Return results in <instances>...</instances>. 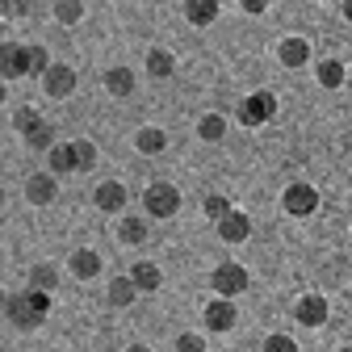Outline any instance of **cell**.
<instances>
[{
  "instance_id": "cell-18",
  "label": "cell",
  "mask_w": 352,
  "mask_h": 352,
  "mask_svg": "<svg viewBox=\"0 0 352 352\" xmlns=\"http://www.w3.org/2000/svg\"><path fill=\"white\" fill-rule=\"evenodd\" d=\"M135 143H139L143 155H160V151L168 147V135H164V130H151V126H147V130H139V139H135Z\"/></svg>"
},
{
  "instance_id": "cell-14",
  "label": "cell",
  "mask_w": 352,
  "mask_h": 352,
  "mask_svg": "<svg viewBox=\"0 0 352 352\" xmlns=\"http://www.w3.org/2000/svg\"><path fill=\"white\" fill-rule=\"evenodd\" d=\"M72 273H76V277H97V273H101V256L88 252V248H80V252L72 256Z\"/></svg>"
},
{
  "instance_id": "cell-22",
  "label": "cell",
  "mask_w": 352,
  "mask_h": 352,
  "mask_svg": "<svg viewBox=\"0 0 352 352\" xmlns=\"http://www.w3.org/2000/svg\"><path fill=\"white\" fill-rule=\"evenodd\" d=\"M319 84H323V88H340V84H344V63H336V59L319 63Z\"/></svg>"
},
{
  "instance_id": "cell-19",
  "label": "cell",
  "mask_w": 352,
  "mask_h": 352,
  "mask_svg": "<svg viewBox=\"0 0 352 352\" xmlns=\"http://www.w3.org/2000/svg\"><path fill=\"white\" fill-rule=\"evenodd\" d=\"M105 84H109V93H118V97H130V93H135V76H130L126 67H109Z\"/></svg>"
},
{
  "instance_id": "cell-9",
  "label": "cell",
  "mask_w": 352,
  "mask_h": 352,
  "mask_svg": "<svg viewBox=\"0 0 352 352\" xmlns=\"http://www.w3.org/2000/svg\"><path fill=\"white\" fill-rule=\"evenodd\" d=\"M218 235H223L227 243H243V239L252 235V218H248V214H239V210H231L223 223H218Z\"/></svg>"
},
{
  "instance_id": "cell-27",
  "label": "cell",
  "mask_w": 352,
  "mask_h": 352,
  "mask_svg": "<svg viewBox=\"0 0 352 352\" xmlns=\"http://www.w3.org/2000/svg\"><path fill=\"white\" fill-rule=\"evenodd\" d=\"M206 214H210V218H218V223H223V218L231 214V201L214 193V197H206Z\"/></svg>"
},
{
  "instance_id": "cell-3",
  "label": "cell",
  "mask_w": 352,
  "mask_h": 352,
  "mask_svg": "<svg viewBox=\"0 0 352 352\" xmlns=\"http://www.w3.org/2000/svg\"><path fill=\"white\" fill-rule=\"evenodd\" d=\"M273 113H277V97H273V93H252V97L239 105V122H243V126H264Z\"/></svg>"
},
{
  "instance_id": "cell-6",
  "label": "cell",
  "mask_w": 352,
  "mask_h": 352,
  "mask_svg": "<svg viewBox=\"0 0 352 352\" xmlns=\"http://www.w3.org/2000/svg\"><path fill=\"white\" fill-rule=\"evenodd\" d=\"M206 327L210 331H231L235 327V302L231 298H218L206 306Z\"/></svg>"
},
{
  "instance_id": "cell-8",
  "label": "cell",
  "mask_w": 352,
  "mask_h": 352,
  "mask_svg": "<svg viewBox=\"0 0 352 352\" xmlns=\"http://www.w3.org/2000/svg\"><path fill=\"white\" fill-rule=\"evenodd\" d=\"M294 315H298L302 327H319V323H327V302H323L319 294H306V298L298 302V311H294Z\"/></svg>"
},
{
  "instance_id": "cell-29",
  "label": "cell",
  "mask_w": 352,
  "mask_h": 352,
  "mask_svg": "<svg viewBox=\"0 0 352 352\" xmlns=\"http://www.w3.org/2000/svg\"><path fill=\"white\" fill-rule=\"evenodd\" d=\"M264 352H298V344L289 336H269L264 340Z\"/></svg>"
},
{
  "instance_id": "cell-10",
  "label": "cell",
  "mask_w": 352,
  "mask_h": 352,
  "mask_svg": "<svg viewBox=\"0 0 352 352\" xmlns=\"http://www.w3.org/2000/svg\"><path fill=\"white\" fill-rule=\"evenodd\" d=\"M72 88H76V72L63 67V63H55V67L47 72V93H51V97H67Z\"/></svg>"
},
{
  "instance_id": "cell-35",
  "label": "cell",
  "mask_w": 352,
  "mask_h": 352,
  "mask_svg": "<svg viewBox=\"0 0 352 352\" xmlns=\"http://www.w3.org/2000/svg\"><path fill=\"white\" fill-rule=\"evenodd\" d=\"M340 352H352V344H348V348H340Z\"/></svg>"
},
{
  "instance_id": "cell-32",
  "label": "cell",
  "mask_w": 352,
  "mask_h": 352,
  "mask_svg": "<svg viewBox=\"0 0 352 352\" xmlns=\"http://www.w3.org/2000/svg\"><path fill=\"white\" fill-rule=\"evenodd\" d=\"M55 13H59V21H76L84 9H80V5H67V0H63V5H55Z\"/></svg>"
},
{
  "instance_id": "cell-11",
  "label": "cell",
  "mask_w": 352,
  "mask_h": 352,
  "mask_svg": "<svg viewBox=\"0 0 352 352\" xmlns=\"http://www.w3.org/2000/svg\"><path fill=\"white\" fill-rule=\"evenodd\" d=\"M25 193H30V201H34V206H47V201H55V176H47V172L30 176Z\"/></svg>"
},
{
  "instance_id": "cell-13",
  "label": "cell",
  "mask_w": 352,
  "mask_h": 352,
  "mask_svg": "<svg viewBox=\"0 0 352 352\" xmlns=\"http://www.w3.org/2000/svg\"><path fill=\"white\" fill-rule=\"evenodd\" d=\"M306 59H311V47H306L302 38H285V42H281V63H285V67H302Z\"/></svg>"
},
{
  "instance_id": "cell-25",
  "label": "cell",
  "mask_w": 352,
  "mask_h": 352,
  "mask_svg": "<svg viewBox=\"0 0 352 352\" xmlns=\"http://www.w3.org/2000/svg\"><path fill=\"white\" fill-rule=\"evenodd\" d=\"M51 285H55V269H51V264H38L34 277H30V289H42V294H47Z\"/></svg>"
},
{
  "instance_id": "cell-28",
  "label": "cell",
  "mask_w": 352,
  "mask_h": 352,
  "mask_svg": "<svg viewBox=\"0 0 352 352\" xmlns=\"http://www.w3.org/2000/svg\"><path fill=\"white\" fill-rule=\"evenodd\" d=\"M55 63L47 59V51H42V47H30V72H42V76H47Z\"/></svg>"
},
{
  "instance_id": "cell-24",
  "label": "cell",
  "mask_w": 352,
  "mask_h": 352,
  "mask_svg": "<svg viewBox=\"0 0 352 352\" xmlns=\"http://www.w3.org/2000/svg\"><path fill=\"white\" fill-rule=\"evenodd\" d=\"M147 72L151 76H172V55L168 51H151L147 55Z\"/></svg>"
},
{
  "instance_id": "cell-4",
  "label": "cell",
  "mask_w": 352,
  "mask_h": 352,
  "mask_svg": "<svg viewBox=\"0 0 352 352\" xmlns=\"http://www.w3.org/2000/svg\"><path fill=\"white\" fill-rule=\"evenodd\" d=\"M214 289H218V298L243 294L248 289V269H243V264H218V269H214Z\"/></svg>"
},
{
  "instance_id": "cell-20",
  "label": "cell",
  "mask_w": 352,
  "mask_h": 352,
  "mask_svg": "<svg viewBox=\"0 0 352 352\" xmlns=\"http://www.w3.org/2000/svg\"><path fill=\"white\" fill-rule=\"evenodd\" d=\"M135 294H139V285L130 281V277H118V281L109 285V302H113V306H130V298H135Z\"/></svg>"
},
{
  "instance_id": "cell-7",
  "label": "cell",
  "mask_w": 352,
  "mask_h": 352,
  "mask_svg": "<svg viewBox=\"0 0 352 352\" xmlns=\"http://www.w3.org/2000/svg\"><path fill=\"white\" fill-rule=\"evenodd\" d=\"M0 72H5L9 80L25 76L30 72V47H13V42H5V47H0Z\"/></svg>"
},
{
  "instance_id": "cell-17",
  "label": "cell",
  "mask_w": 352,
  "mask_h": 352,
  "mask_svg": "<svg viewBox=\"0 0 352 352\" xmlns=\"http://www.w3.org/2000/svg\"><path fill=\"white\" fill-rule=\"evenodd\" d=\"M130 281H135L143 294H151V289H160V269L151 260H143V264H135V273H130Z\"/></svg>"
},
{
  "instance_id": "cell-5",
  "label": "cell",
  "mask_w": 352,
  "mask_h": 352,
  "mask_svg": "<svg viewBox=\"0 0 352 352\" xmlns=\"http://www.w3.org/2000/svg\"><path fill=\"white\" fill-rule=\"evenodd\" d=\"M285 210H289L294 218L315 214V210H319V193H315V185H289V189H285Z\"/></svg>"
},
{
  "instance_id": "cell-16",
  "label": "cell",
  "mask_w": 352,
  "mask_h": 352,
  "mask_svg": "<svg viewBox=\"0 0 352 352\" xmlns=\"http://www.w3.org/2000/svg\"><path fill=\"white\" fill-rule=\"evenodd\" d=\"M51 168H55V172H80V151H76V143L51 147Z\"/></svg>"
},
{
  "instance_id": "cell-21",
  "label": "cell",
  "mask_w": 352,
  "mask_h": 352,
  "mask_svg": "<svg viewBox=\"0 0 352 352\" xmlns=\"http://www.w3.org/2000/svg\"><path fill=\"white\" fill-rule=\"evenodd\" d=\"M197 130H201V139H206V143H218V139H223V135H227V122H223V118H218V113H206Z\"/></svg>"
},
{
  "instance_id": "cell-31",
  "label": "cell",
  "mask_w": 352,
  "mask_h": 352,
  "mask_svg": "<svg viewBox=\"0 0 352 352\" xmlns=\"http://www.w3.org/2000/svg\"><path fill=\"white\" fill-rule=\"evenodd\" d=\"M76 151H80V172L97 164V147H93V143H76Z\"/></svg>"
},
{
  "instance_id": "cell-33",
  "label": "cell",
  "mask_w": 352,
  "mask_h": 352,
  "mask_svg": "<svg viewBox=\"0 0 352 352\" xmlns=\"http://www.w3.org/2000/svg\"><path fill=\"white\" fill-rule=\"evenodd\" d=\"M344 17H348V21H352V0H348V5H344Z\"/></svg>"
},
{
  "instance_id": "cell-30",
  "label": "cell",
  "mask_w": 352,
  "mask_h": 352,
  "mask_svg": "<svg viewBox=\"0 0 352 352\" xmlns=\"http://www.w3.org/2000/svg\"><path fill=\"white\" fill-rule=\"evenodd\" d=\"M176 352H206V344H201V336H181V340H176Z\"/></svg>"
},
{
  "instance_id": "cell-15",
  "label": "cell",
  "mask_w": 352,
  "mask_h": 352,
  "mask_svg": "<svg viewBox=\"0 0 352 352\" xmlns=\"http://www.w3.org/2000/svg\"><path fill=\"white\" fill-rule=\"evenodd\" d=\"M185 17H189L193 25H210V21L218 17V0H189V5H185Z\"/></svg>"
},
{
  "instance_id": "cell-12",
  "label": "cell",
  "mask_w": 352,
  "mask_h": 352,
  "mask_svg": "<svg viewBox=\"0 0 352 352\" xmlns=\"http://www.w3.org/2000/svg\"><path fill=\"white\" fill-rule=\"evenodd\" d=\"M93 197H97V206H101V210H122V206H126V189H122L118 181L97 185V193H93Z\"/></svg>"
},
{
  "instance_id": "cell-23",
  "label": "cell",
  "mask_w": 352,
  "mask_h": 352,
  "mask_svg": "<svg viewBox=\"0 0 352 352\" xmlns=\"http://www.w3.org/2000/svg\"><path fill=\"white\" fill-rule=\"evenodd\" d=\"M122 239L126 243H143L147 239V223H143V218H126V223H122Z\"/></svg>"
},
{
  "instance_id": "cell-2",
  "label": "cell",
  "mask_w": 352,
  "mask_h": 352,
  "mask_svg": "<svg viewBox=\"0 0 352 352\" xmlns=\"http://www.w3.org/2000/svg\"><path fill=\"white\" fill-rule=\"evenodd\" d=\"M143 206H147L151 218H172L181 210V193H176V185H168V181H155V185H147Z\"/></svg>"
},
{
  "instance_id": "cell-1",
  "label": "cell",
  "mask_w": 352,
  "mask_h": 352,
  "mask_svg": "<svg viewBox=\"0 0 352 352\" xmlns=\"http://www.w3.org/2000/svg\"><path fill=\"white\" fill-rule=\"evenodd\" d=\"M47 311H51V294H42V289H25L9 298V319L17 327H38L47 319Z\"/></svg>"
},
{
  "instance_id": "cell-34",
  "label": "cell",
  "mask_w": 352,
  "mask_h": 352,
  "mask_svg": "<svg viewBox=\"0 0 352 352\" xmlns=\"http://www.w3.org/2000/svg\"><path fill=\"white\" fill-rule=\"evenodd\" d=\"M126 352H147V348H143V344H135V348H126Z\"/></svg>"
},
{
  "instance_id": "cell-26",
  "label": "cell",
  "mask_w": 352,
  "mask_h": 352,
  "mask_svg": "<svg viewBox=\"0 0 352 352\" xmlns=\"http://www.w3.org/2000/svg\"><path fill=\"white\" fill-rule=\"evenodd\" d=\"M25 143H30V147H51V126H47V122L30 126V130H25Z\"/></svg>"
}]
</instances>
